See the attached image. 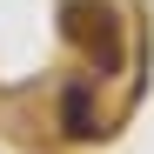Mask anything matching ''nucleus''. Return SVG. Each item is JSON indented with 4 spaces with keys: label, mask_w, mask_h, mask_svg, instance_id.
Returning <instances> with one entry per match:
<instances>
[{
    "label": "nucleus",
    "mask_w": 154,
    "mask_h": 154,
    "mask_svg": "<svg viewBox=\"0 0 154 154\" xmlns=\"http://www.w3.org/2000/svg\"><path fill=\"white\" fill-rule=\"evenodd\" d=\"M60 34L81 47L100 74L121 67V14L107 7V0H67V7H60Z\"/></svg>",
    "instance_id": "f257e3e1"
},
{
    "label": "nucleus",
    "mask_w": 154,
    "mask_h": 154,
    "mask_svg": "<svg viewBox=\"0 0 154 154\" xmlns=\"http://www.w3.org/2000/svg\"><path fill=\"white\" fill-rule=\"evenodd\" d=\"M60 114H67V134H74V141H87V134H94V100H87V87H67Z\"/></svg>",
    "instance_id": "f03ea898"
}]
</instances>
